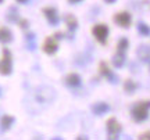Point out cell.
<instances>
[{"label":"cell","mask_w":150,"mask_h":140,"mask_svg":"<svg viewBox=\"0 0 150 140\" xmlns=\"http://www.w3.org/2000/svg\"><path fill=\"white\" fill-rule=\"evenodd\" d=\"M104 1H106V3H108V4H112L115 0H104Z\"/></svg>","instance_id":"cell-24"},{"label":"cell","mask_w":150,"mask_h":140,"mask_svg":"<svg viewBox=\"0 0 150 140\" xmlns=\"http://www.w3.org/2000/svg\"><path fill=\"white\" fill-rule=\"evenodd\" d=\"M99 71H100V74H102L108 82H111V83H117L118 82L117 75L112 74V71L110 70V67H108V64L106 63V61H102V63H100V65H99Z\"/></svg>","instance_id":"cell-8"},{"label":"cell","mask_w":150,"mask_h":140,"mask_svg":"<svg viewBox=\"0 0 150 140\" xmlns=\"http://www.w3.org/2000/svg\"><path fill=\"white\" fill-rule=\"evenodd\" d=\"M65 83L70 87H78L81 85V76L75 72H71L65 76Z\"/></svg>","instance_id":"cell-10"},{"label":"cell","mask_w":150,"mask_h":140,"mask_svg":"<svg viewBox=\"0 0 150 140\" xmlns=\"http://www.w3.org/2000/svg\"><path fill=\"white\" fill-rule=\"evenodd\" d=\"M18 24H20V28H22V29H27V28L29 27V22H28V20H25V18L20 20Z\"/></svg>","instance_id":"cell-21"},{"label":"cell","mask_w":150,"mask_h":140,"mask_svg":"<svg viewBox=\"0 0 150 140\" xmlns=\"http://www.w3.org/2000/svg\"><path fill=\"white\" fill-rule=\"evenodd\" d=\"M0 3H3V0H0Z\"/></svg>","instance_id":"cell-26"},{"label":"cell","mask_w":150,"mask_h":140,"mask_svg":"<svg viewBox=\"0 0 150 140\" xmlns=\"http://www.w3.org/2000/svg\"><path fill=\"white\" fill-rule=\"evenodd\" d=\"M140 140H149L150 139V130L149 132H145V133H142V135L139 136Z\"/></svg>","instance_id":"cell-22"},{"label":"cell","mask_w":150,"mask_h":140,"mask_svg":"<svg viewBox=\"0 0 150 140\" xmlns=\"http://www.w3.org/2000/svg\"><path fill=\"white\" fill-rule=\"evenodd\" d=\"M64 21H65V25H67L70 32H74L75 29L78 28V20H76L72 14H65Z\"/></svg>","instance_id":"cell-13"},{"label":"cell","mask_w":150,"mask_h":140,"mask_svg":"<svg viewBox=\"0 0 150 140\" xmlns=\"http://www.w3.org/2000/svg\"><path fill=\"white\" fill-rule=\"evenodd\" d=\"M125 63V51H118L114 54V57H112V65L115 67V68H121Z\"/></svg>","instance_id":"cell-14"},{"label":"cell","mask_w":150,"mask_h":140,"mask_svg":"<svg viewBox=\"0 0 150 140\" xmlns=\"http://www.w3.org/2000/svg\"><path fill=\"white\" fill-rule=\"evenodd\" d=\"M42 13H43V15L46 17V20H47V22L50 25L56 27V25L60 22V15L54 7H45L42 10Z\"/></svg>","instance_id":"cell-5"},{"label":"cell","mask_w":150,"mask_h":140,"mask_svg":"<svg viewBox=\"0 0 150 140\" xmlns=\"http://www.w3.org/2000/svg\"><path fill=\"white\" fill-rule=\"evenodd\" d=\"M150 110V100H143V101L135 103L131 108V115L135 122H143L149 117Z\"/></svg>","instance_id":"cell-1"},{"label":"cell","mask_w":150,"mask_h":140,"mask_svg":"<svg viewBox=\"0 0 150 140\" xmlns=\"http://www.w3.org/2000/svg\"><path fill=\"white\" fill-rule=\"evenodd\" d=\"M7 20L10 22H16L18 20V10H17L16 7H11L10 10H8V14H7Z\"/></svg>","instance_id":"cell-18"},{"label":"cell","mask_w":150,"mask_h":140,"mask_svg":"<svg viewBox=\"0 0 150 140\" xmlns=\"http://www.w3.org/2000/svg\"><path fill=\"white\" fill-rule=\"evenodd\" d=\"M71 4H76V3H79V1H82V0H68Z\"/></svg>","instance_id":"cell-23"},{"label":"cell","mask_w":150,"mask_h":140,"mask_svg":"<svg viewBox=\"0 0 150 140\" xmlns=\"http://www.w3.org/2000/svg\"><path fill=\"white\" fill-rule=\"evenodd\" d=\"M108 27L106 24H96L95 27L92 28V35L95 36L97 42L100 44H106L107 43V38H108Z\"/></svg>","instance_id":"cell-3"},{"label":"cell","mask_w":150,"mask_h":140,"mask_svg":"<svg viewBox=\"0 0 150 140\" xmlns=\"http://www.w3.org/2000/svg\"><path fill=\"white\" fill-rule=\"evenodd\" d=\"M138 31H139V33L140 35H143V36H149L150 35V27L149 25H146L145 22L138 24Z\"/></svg>","instance_id":"cell-19"},{"label":"cell","mask_w":150,"mask_h":140,"mask_svg":"<svg viewBox=\"0 0 150 140\" xmlns=\"http://www.w3.org/2000/svg\"><path fill=\"white\" fill-rule=\"evenodd\" d=\"M136 89H138V83L135 81H132V79H127V81H125V83H124V90L127 93L134 94Z\"/></svg>","instance_id":"cell-16"},{"label":"cell","mask_w":150,"mask_h":140,"mask_svg":"<svg viewBox=\"0 0 150 140\" xmlns=\"http://www.w3.org/2000/svg\"><path fill=\"white\" fill-rule=\"evenodd\" d=\"M129 47V42L127 38H121L117 43V50L118 51H127Z\"/></svg>","instance_id":"cell-17"},{"label":"cell","mask_w":150,"mask_h":140,"mask_svg":"<svg viewBox=\"0 0 150 140\" xmlns=\"http://www.w3.org/2000/svg\"><path fill=\"white\" fill-rule=\"evenodd\" d=\"M25 40H27L28 49L29 50H35V35L33 33H27L25 35Z\"/></svg>","instance_id":"cell-20"},{"label":"cell","mask_w":150,"mask_h":140,"mask_svg":"<svg viewBox=\"0 0 150 140\" xmlns=\"http://www.w3.org/2000/svg\"><path fill=\"white\" fill-rule=\"evenodd\" d=\"M13 40V33L7 27H0V42L1 43H10Z\"/></svg>","instance_id":"cell-12"},{"label":"cell","mask_w":150,"mask_h":140,"mask_svg":"<svg viewBox=\"0 0 150 140\" xmlns=\"http://www.w3.org/2000/svg\"><path fill=\"white\" fill-rule=\"evenodd\" d=\"M112 20L121 28H129L131 22H132V17H131V14L127 13V11H121V13H117Z\"/></svg>","instance_id":"cell-6"},{"label":"cell","mask_w":150,"mask_h":140,"mask_svg":"<svg viewBox=\"0 0 150 140\" xmlns=\"http://www.w3.org/2000/svg\"><path fill=\"white\" fill-rule=\"evenodd\" d=\"M13 71V56L8 49H3V56L0 60V75H10Z\"/></svg>","instance_id":"cell-2"},{"label":"cell","mask_w":150,"mask_h":140,"mask_svg":"<svg viewBox=\"0 0 150 140\" xmlns=\"http://www.w3.org/2000/svg\"><path fill=\"white\" fill-rule=\"evenodd\" d=\"M13 124H14V117H11V115H3L0 119V126L3 130H8Z\"/></svg>","instance_id":"cell-15"},{"label":"cell","mask_w":150,"mask_h":140,"mask_svg":"<svg viewBox=\"0 0 150 140\" xmlns=\"http://www.w3.org/2000/svg\"><path fill=\"white\" fill-rule=\"evenodd\" d=\"M138 57H139V60L143 61V63H150V46L142 44V46L138 49Z\"/></svg>","instance_id":"cell-9"},{"label":"cell","mask_w":150,"mask_h":140,"mask_svg":"<svg viewBox=\"0 0 150 140\" xmlns=\"http://www.w3.org/2000/svg\"><path fill=\"white\" fill-rule=\"evenodd\" d=\"M106 128H107V132L110 135V139H115L118 137V135L121 133V125L115 118H108L107 122H106Z\"/></svg>","instance_id":"cell-4"},{"label":"cell","mask_w":150,"mask_h":140,"mask_svg":"<svg viewBox=\"0 0 150 140\" xmlns=\"http://www.w3.org/2000/svg\"><path fill=\"white\" fill-rule=\"evenodd\" d=\"M17 1H18V3H27L28 0H17Z\"/></svg>","instance_id":"cell-25"},{"label":"cell","mask_w":150,"mask_h":140,"mask_svg":"<svg viewBox=\"0 0 150 140\" xmlns=\"http://www.w3.org/2000/svg\"><path fill=\"white\" fill-rule=\"evenodd\" d=\"M57 49H59V42H57V39L53 36H49V38L45 39V42H43V51L49 56H52L57 51Z\"/></svg>","instance_id":"cell-7"},{"label":"cell","mask_w":150,"mask_h":140,"mask_svg":"<svg viewBox=\"0 0 150 140\" xmlns=\"http://www.w3.org/2000/svg\"><path fill=\"white\" fill-rule=\"evenodd\" d=\"M108 110H110L108 104H106V103H103V101H99L92 106V111H93L95 115H103V114L107 113Z\"/></svg>","instance_id":"cell-11"}]
</instances>
